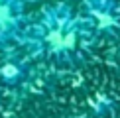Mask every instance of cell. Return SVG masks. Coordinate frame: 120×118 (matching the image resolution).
<instances>
[{"mask_svg": "<svg viewBox=\"0 0 120 118\" xmlns=\"http://www.w3.org/2000/svg\"><path fill=\"white\" fill-rule=\"evenodd\" d=\"M97 45V37L81 12L65 4H51L28 20L20 47L34 61L49 67L75 69L83 65Z\"/></svg>", "mask_w": 120, "mask_h": 118, "instance_id": "1", "label": "cell"}, {"mask_svg": "<svg viewBox=\"0 0 120 118\" xmlns=\"http://www.w3.org/2000/svg\"><path fill=\"white\" fill-rule=\"evenodd\" d=\"M81 16L98 39L120 37V2L118 0H85Z\"/></svg>", "mask_w": 120, "mask_h": 118, "instance_id": "2", "label": "cell"}, {"mask_svg": "<svg viewBox=\"0 0 120 118\" xmlns=\"http://www.w3.org/2000/svg\"><path fill=\"white\" fill-rule=\"evenodd\" d=\"M34 79V59L22 47L0 51V91H22Z\"/></svg>", "mask_w": 120, "mask_h": 118, "instance_id": "3", "label": "cell"}, {"mask_svg": "<svg viewBox=\"0 0 120 118\" xmlns=\"http://www.w3.org/2000/svg\"><path fill=\"white\" fill-rule=\"evenodd\" d=\"M24 0H0V51L20 47L28 20Z\"/></svg>", "mask_w": 120, "mask_h": 118, "instance_id": "4", "label": "cell"}, {"mask_svg": "<svg viewBox=\"0 0 120 118\" xmlns=\"http://www.w3.org/2000/svg\"><path fill=\"white\" fill-rule=\"evenodd\" d=\"M24 2H26V4H30V2H38V0H24Z\"/></svg>", "mask_w": 120, "mask_h": 118, "instance_id": "5", "label": "cell"}]
</instances>
